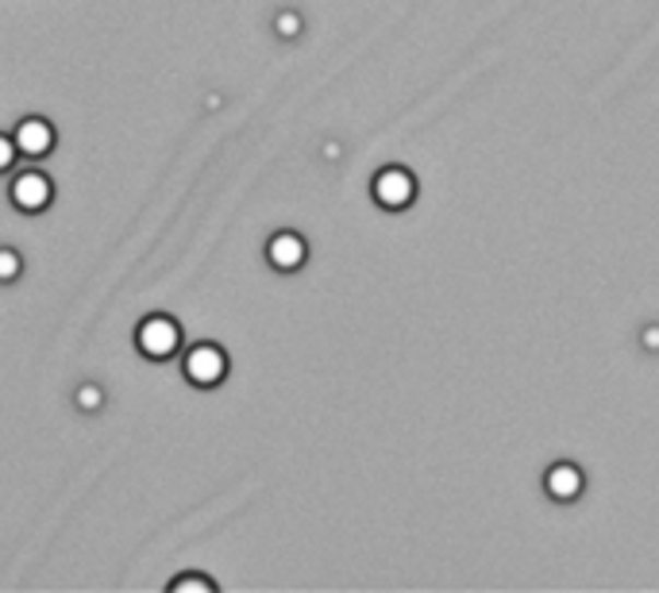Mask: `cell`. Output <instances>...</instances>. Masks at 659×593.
Listing matches in <instances>:
<instances>
[{"instance_id": "1", "label": "cell", "mask_w": 659, "mask_h": 593, "mask_svg": "<svg viewBox=\"0 0 659 593\" xmlns=\"http://www.w3.org/2000/svg\"><path fill=\"white\" fill-rule=\"evenodd\" d=\"M136 347L139 355L155 358V363L174 358L181 351V324L174 317H166V312H151V317L136 328Z\"/></svg>"}, {"instance_id": "2", "label": "cell", "mask_w": 659, "mask_h": 593, "mask_svg": "<svg viewBox=\"0 0 659 593\" xmlns=\"http://www.w3.org/2000/svg\"><path fill=\"white\" fill-rule=\"evenodd\" d=\"M181 370H186V378L193 386L212 390V386H220L228 378V355H224L220 343H193L186 351V358H181Z\"/></svg>"}, {"instance_id": "3", "label": "cell", "mask_w": 659, "mask_h": 593, "mask_svg": "<svg viewBox=\"0 0 659 593\" xmlns=\"http://www.w3.org/2000/svg\"><path fill=\"white\" fill-rule=\"evenodd\" d=\"M12 204H16L20 212H27V216H35V212H47L50 201H55V181L47 178L43 170H24L12 178Z\"/></svg>"}, {"instance_id": "4", "label": "cell", "mask_w": 659, "mask_h": 593, "mask_svg": "<svg viewBox=\"0 0 659 593\" xmlns=\"http://www.w3.org/2000/svg\"><path fill=\"white\" fill-rule=\"evenodd\" d=\"M370 189H375V201L383 204V209L401 212L405 204H413V197H416V178H413L409 170H401V166H386V170L375 174Z\"/></svg>"}, {"instance_id": "5", "label": "cell", "mask_w": 659, "mask_h": 593, "mask_svg": "<svg viewBox=\"0 0 659 593\" xmlns=\"http://www.w3.org/2000/svg\"><path fill=\"white\" fill-rule=\"evenodd\" d=\"M12 139H16L20 155H24V158H47L50 151H55V143H58V131H55V123H50L47 116H27V120L16 123Z\"/></svg>"}, {"instance_id": "6", "label": "cell", "mask_w": 659, "mask_h": 593, "mask_svg": "<svg viewBox=\"0 0 659 593\" xmlns=\"http://www.w3.org/2000/svg\"><path fill=\"white\" fill-rule=\"evenodd\" d=\"M305 259H309V244H305L297 232H278L270 236L267 244V262L282 274H293V270H302Z\"/></svg>"}, {"instance_id": "7", "label": "cell", "mask_w": 659, "mask_h": 593, "mask_svg": "<svg viewBox=\"0 0 659 593\" xmlns=\"http://www.w3.org/2000/svg\"><path fill=\"white\" fill-rule=\"evenodd\" d=\"M582 486H586V478L575 463H555L544 478L548 497H555V501H575V497L582 494Z\"/></svg>"}, {"instance_id": "8", "label": "cell", "mask_w": 659, "mask_h": 593, "mask_svg": "<svg viewBox=\"0 0 659 593\" xmlns=\"http://www.w3.org/2000/svg\"><path fill=\"white\" fill-rule=\"evenodd\" d=\"M189 590L216 593V582H212V578H204V574H181V578H174V582H170V593H189Z\"/></svg>"}, {"instance_id": "9", "label": "cell", "mask_w": 659, "mask_h": 593, "mask_svg": "<svg viewBox=\"0 0 659 593\" xmlns=\"http://www.w3.org/2000/svg\"><path fill=\"white\" fill-rule=\"evenodd\" d=\"M24 274V259L12 247H0V282H16Z\"/></svg>"}, {"instance_id": "10", "label": "cell", "mask_w": 659, "mask_h": 593, "mask_svg": "<svg viewBox=\"0 0 659 593\" xmlns=\"http://www.w3.org/2000/svg\"><path fill=\"white\" fill-rule=\"evenodd\" d=\"M101 405H105V393H101V386H93V382L78 386V408H85V413H97Z\"/></svg>"}, {"instance_id": "11", "label": "cell", "mask_w": 659, "mask_h": 593, "mask_svg": "<svg viewBox=\"0 0 659 593\" xmlns=\"http://www.w3.org/2000/svg\"><path fill=\"white\" fill-rule=\"evenodd\" d=\"M274 32L282 35V39H297V35H302V16H297V12H278Z\"/></svg>"}, {"instance_id": "12", "label": "cell", "mask_w": 659, "mask_h": 593, "mask_svg": "<svg viewBox=\"0 0 659 593\" xmlns=\"http://www.w3.org/2000/svg\"><path fill=\"white\" fill-rule=\"evenodd\" d=\"M16 158H20V146H16V139H12V135H4V131H0V174H9L12 166H16Z\"/></svg>"}, {"instance_id": "13", "label": "cell", "mask_w": 659, "mask_h": 593, "mask_svg": "<svg viewBox=\"0 0 659 593\" xmlns=\"http://www.w3.org/2000/svg\"><path fill=\"white\" fill-rule=\"evenodd\" d=\"M644 340H648V347H651V351H656V347H659V332H656V328H651V332H648V335H644Z\"/></svg>"}]
</instances>
